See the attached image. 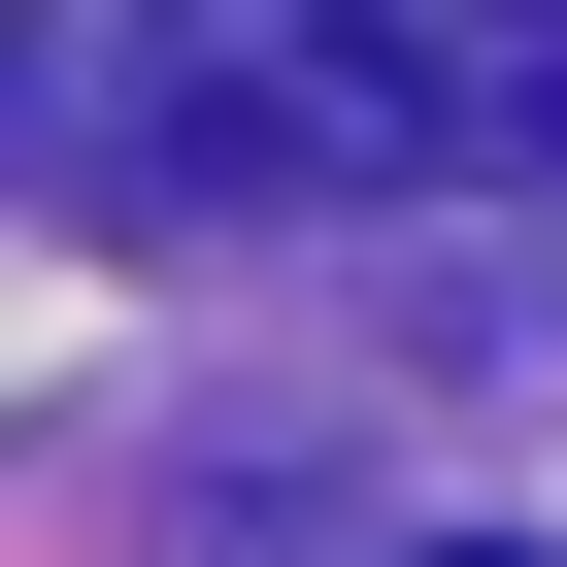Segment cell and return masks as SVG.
Returning a JSON list of instances; mask_svg holds the SVG:
<instances>
[{"label": "cell", "instance_id": "3", "mask_svg": "<svg viewBox=\"0 0 567 567\" xmlns=\"http://www.w3.org/2000/svg\"><path fill=\"white\" fill-rule=\"evenodd\" d=\"M434 567H534V534H434Z\"/></svg>", "mask_w": 567, "mask_h": 567}, {"label": "cell", "instance_id": "1", "mask_svg": "<svg viewBox=\"0 0 567 567\" xmlns=\"http://www.w3.org/2000/svg\"><path fill=\"white\" fill-rule=\"evenodd\" d=\"M134 167H167V200L501 167V34H467V0H134Z\"/></svg>", "mask_w": 567, "mask_h": 567}, {"label": "cell", "instance_id": "2", "mask_svg": "<svg viewBox=\"0 0 567 567\" xmlns=\"http://www.w3.org/2000/svg\"><path fill=\"white\" fill-rule=\"evenodd\" d=\"M501 34V167H567V0H467Z\"/></svg>", "mask_w": 567, "mask_h": 567}]
</instances>
